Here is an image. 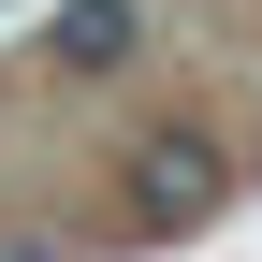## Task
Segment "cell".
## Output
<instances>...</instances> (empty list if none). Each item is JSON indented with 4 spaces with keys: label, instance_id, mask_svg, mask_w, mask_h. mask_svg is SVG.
<instances>
[{
    "label": "cell",
    "instance_id": "cell-1",
    "mask_svg": "<svg viewBox=\"0 0 262 262\" xmlns=\"http://www.w3.org/2000/svg\"><path fill=\"white\" fill-rule=\"evenodd\" d=\"M219 204H233V146H219L204 117H160V131H131V146H117V233H131V248L204 233Z\"/></svg>",
    "mask_w": 262,
    "mask_h": 262
},
{
    "label": "cell",
    "instance_id": "cell-2",
    "mask_svg": "<svg viewBox=\"0 0 262 262\" xmlns=\"http://www.w3.org/2000/svg\"><path fill=\"white\" fill-rule=\"evenodd\" d=\"M44 58L102 88V73H131V58H146V15H131V0H58V15H44Z\"/></svg>",
    "mask_w": 262,
    "mask_h": 262
}]
</instances>
